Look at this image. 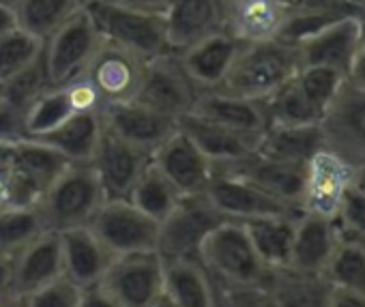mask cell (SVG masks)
I'll return each mask as SVG.
<instances>
[{"label":"cell","mask_w":365,"mask_h":307,"mask_svg":"<svg viewBox=\"0 0 365 307\" xmlns=\"http://www.w3.org/2000/svg\"><path fill=\"white\" fill-rule=\"evenodd\" d=\"M301 69L297 48L282 39L241 46L230 71L220 88L243 99L264 101L279 86L290 82Z\"/></svg>","instance_id":"cell-1"},{"label":"cell","mask_w":365,"mask_h":307,"mask_svg":"<svg viewBox=\"0 0 365 307\" xmlns=\"http://www.w3.org/2000/svg\"><path fill=\"white\" fill-rule=\"evenodd\" d=\"M198 260L217 286H264L269 275L245 226L232 219L222 222L207 234Z\"/></svg>","instance_id":"cell-2"},{"label":"cell","mask_w":365,"mask_h":307,"mask_svg":"<svg viewBox=\"0 0 365 307\" xmlns=\"http://www.w3.org/2000/svg\"><path fill=\"white\" fill-rule=\"evenodd\" d=\"M106 202V192L91 164H69L39 198L48 230L84 228Z\"/></svg>","instance_id":"cell-3"},{"label":"cell","mask_w":365,"mask_h":307,"mask_svg":"<svg viewBox=\"0 0 365 307\" xmlns=\"http://www.w3.org/2000/svg\"><path fill=\"white\" fill-rule=\"evenodd\" d=\"M84 9L91 14L101 39L106 41L127 48L146 61L174 52L170 48L161 14H148V11L120 7V5L108 3V0H97V3Z\"/></svg>","instance_id":"cell-4"},{"label":"cell","mask_w":365,"mask_h":307,"mask_svg":"<svg viewBox=\"0 0 365 307\" xmlns=\"http://www.w3.org/2000/svg\"><path fill=\"white\" fill-rule=\"evenodd\" d=\"M322 148L359 170L365 166V86L344 82L320 118Z\"/></svg>","instance_id":"cell-5"},{"label":"cell","mask_w":365,"mask_h":307,"mask_svg":"<svg viewBox=\"0 0 365 307\" xmlns=\"http://www.w3.org/2000/svg\"><path fill=\"white\" fill-rule=\"evenodd\" d=\"M226 217L205 194L182 196L165 219L159 222L157 254L163 260H198V249L207 234Z\"/></svg>","instance_id":"cell-6"},{"label":"cell","mask_w":365,"mask_h":307,"mask_svg":"<svg viewBox=\"0 0 365 307\" xmlns=\"http://www.w3.org/2000/svg\"><path fill=\"white\" fill-rule=\"evenodd\" d=\"M99 43L101 35L91 14L78 9L43 41V61L50 84L61 86L82 76Z\"/></svg>","instance_id":"cell-7"},{"label":"cell","mask_w":365,"mask_h":307,"mask_svg":"<svg viewBox=\"0 0 365 307\" xmlns=\"http://www.w3.org/2000/svg\"><path fill=\"white\" fill-rule=\"evenodd\" d=\"M146 71V58L101 39L82 78L93 86L101 105L135 101Z\"/></svg>","instance_id":"cell-8"},{"label":"cell","mask_w":365,"mask_h":307,"mask_svg":"<svg viewBox=\"0 0 365 307\" xmlns=\"http://www.w3.org/2000/svg\"><path fill=\"white\" fill-rule=\"evenodd\" d=\"M88 230L114 256L135 254V251H157L159 222L142 213L127 198L125 200L106 198V202L88 222Z\"/></svg>","instance_id":"cell-9"},{"label":"cell","mask_w":365,"mask_h":307,"mask_svg":"<svg viewBox=\"0 0 365 307\" xmlns=\"http://www.w3.org/2000/svg\"><path fill=\"white\" fill-rule=\"evenodd\" d=\"M198 95L200 90L182 69L178 54L168 52L146 61L142 88L135 101L148 105L150 110L163 116L178 120L194 110Z\"/></svg>","instance_id":"cell-10"},{"label":"cell","mask_w":365,"mask_h":307,"mask_svg":"<svg viewBox=\"0 0 365 307\" xmlns=\"http://www.w3.org/2000/svg\"><path fill=\"white\" fill-rule=\"evenodd\" d=\"M99 286L120 307H148L163 292V258L157 251L114 256Z\"/></svg>","instance_id":"cell-11"},{"label":"cell","mask_w":365,"mask_h":307,"mask_svg":"<svg viewBox=\"0 0 365 307\" xmlns=\"http://www.w3.org/2000/svg\"><path fill=\"white\" fill-rule=\"evenodd\" d=\"M205 196L226 219L232 222H250L260 217H299L303 213L299 207L282 202L258 185L235 175H213Z\"/></svg>","instance_id":"cell-12"},{"label":"cell","mask_w":365,"mask_h":307,"mask_svg":"<svg viewBox=\"0 0 365 307\" xmlns=\"http://www.w3.org/2000/svg\"><path fill=\"white\" fill-rule=\"evenodd\" d=\"M365 33L363 14H350L294 43L301 67H329L348 73L356 46Z\"/></svg>","instance_id":"cell-13"},{"label":"cell","mask_w":365,"mask_h":307,"mask_svg":"<svg viewBox=\"0 0 365 307\" xmlns=\"http://www.w3.org/2000/svg\"><path fill=\"white\" fill-rule=\"evenodd\" d=\"M150 160L182 196L205 194L213 179L211 160L178 127L153 150Z\"/></svg>","instance_id":"cell-14"},{"label":"cell","mask_w":365,"mask_h":307,"mask_svg":"<svg viewBox=\"0 0 365 307\" xmlns=\"http://www.w3.org/2000/svg\"><path fill=\"white\" fill-rule=\"evenodd\" d=\"M235 175L241 177L267 194L279 198L282 202H288L292 207H299L303 211V196H305V183H307V164H288V162H275L267 160L254 150L252 155L215 166L213 175Z\"/></svg>","instance_id":"cell-15"},{"label":"cell","mask_w":365,"mask_h":307,"mask_svg":"<svg viewBox=\"0 0 365 307\" xmlns=\"http://www.w3.org/2000/svg\"><path fill=\"white\" fill-rule=\"evenodd\" d=\"M99 116L103 129L112 135L120 137L123 142L150 152L176 131L178 120L163 116L140 101H125V103H110L99 108Z\"/></svg>","instance_id":"cell-16"},{"label":"cell","mask_w":365,"mask_h":307,"mask_svg":"<svg viewBox=\"0 0 365 307\" xmlns=\"http://www.w3.org/2000/svg\"><path fill=\"white\" fill-rule=\"evenodd\" d=\"M150 162V152L135 148L103 129L91 166L110 200H125Z\"/></svg>","instance_id":"cell-17"},{"label":"cell","mask_w":365,"mask_h":307,"mask_svg":"<svg viewBox=\"0 0 365 307\" xmlns=\"http://www.w3.org/2000/svg\"><path fill=\"white\" fill-rule=\"evenodd\" d=\"M58 277H63L61 232H43L11 258V292L22 303Z\"/></svg>","instance_id":"cell-18"},{"label":"cell","mask_w":365,"mask_h":307,"mask_svg":"<svg viewBox=\"0 0 365 307\" xmlns=\"http://www.w3.org/2000/svg\"><path fill=\"white\" fill-rule=\"evenodd\" d=\"M224 5L226 0H168L161 16L170 48L180 52L224 31Z\"/></svg>","instance_id":"cell-19"},{"label":"cell","mask_w":365,"mask_h":307,"mask_svg":"<svg viewBox=\"0 0 365 307\" xmlns=\"http://www.w3.org/2000/svg\"><path fill=\"white\" fill-rule=\"evenodd\" d=\"M241 46L243 43H239L232 35H228L226 31H220L176 54H178L182 69L190 76V80L202 93V90H215L222 86Z\"/></svg>","instance_id":"cell-20"},{"label":"cell","mask_w":365,"mask_h":307,"mask_svg":"<svg viewBox=\"0 0 365 307\" xmlns=\"http://www.w3.org/2000/svg\"><path fill=\"white\" fill-rule=\"evenodd\" d=\"M178 129L192 137V142L211 160L213 168L252 155L262 135V133L252 135V133L235 131L230 127L202 118L194 112L178 118Z\"/></svg>","instance_id":"cell-21"},{"label":"cell","mask_w":365,"mask_h":307,"mask_svg":"<svg viewBox=\"0 0 365 307\" xmlns=\"http://www.w3.org/2000/svg\"><path fill=\"white\" fill-rule=\"evenodd\" d=\"M286 18L277 0H226L224 5V31L243 46L277 39Z\"/></svg>","instance_id":"cell-22"},{"label":"cell","mask_w":365,"mask_h":307,"mask_svg":"<svg viewBox=\"0 0 365 307\" xmlns=\"http://www.w3.org/2000/svg\"><path fill=\"white\" fill-rule=\"evenodd\" d=\"M339 236L341 234L333 217L303 211L294 222V239H292V254L288 266L324 273L339 243Z\"/></svg>","instance_id":"cell-23"},{"label":"cell","mask_w":365,"mask_h":307,"mask_svg":"<svg viewBox=\"0 0 365 307\" xmlns=\"http://www.w3.org/2000/svg\"><path fill=\"white\" fill-rule=\"evenodd\" d=\"M354 168L346 166L341 160L331 155L329 150H320L307 164V183L303 196V211L335 217L337 204L348 185H352Z\"/></svg>","instance_id":"cell-24"},{"label":"cell","mask_w":365,"mask_h":307,"mask_svg":"<svg viewBox=\"0 0 365 307\" xmlns=\"http://www.w3.org/2000/svg\"><path fill=\"white\" fill-rule=\"evenodd\" d=\"M61 247L63 275L80 288L97 286L114 260V254L88 230V226L61 232Z\"/></svg>","instance_id":"cell-25"},{"label":"cell","mask_w":365,"mask_h":307,"mask_svg":"<svg viewBox=\"0 0 365 307\" xmlns=\"http://www.w3.org/2000/svg\"><path fill=\"white\" fill-rule=\"evenodd\" d=\"M264 288L277 307H331L333 283L324 273L294 266L271 269Z\"/></svg>","instance_id":"cell-26"},{"label":"cell","mask_w":365,"mask_h":307,"mask_svg":"<svg viewBox=\"0 0 365 307\" xmlns=\"http://www.w3.org/2000/svg\"><path fill=\"white\" fill-rule=\"evenodd\" d=\"M192 112L224 127H230L235 131L252 135H260L269 127L262 101L243 99L222 90H202Z\"/></svg>","instance_id":"cell-27"},{"label":"cell","mask_w":365,"mask_h":307,"mask_svg":"<svg viewBox=\"0 0 365 307\" xmlns=\"http://www.w3.org/2000/svg\"><path fill=\"white\" fill-rule=\"evenodd\" d=\"M163 292L178 307H220V290L200 260H163Z\"/></svg>","instance_id":"cell-28"},{"label":"cell","mask_w":365,"mask_h":307,"mask_svg":"<svg viewBox=\"0 0 365 307\" xmlns=\"http://www.w3.org/2000/svg\"><path fill=\"white\" fill-rule=\"evenodd\" d=\"M322 150V133L318 125H269L256 146L267 160L288 164H309Z\"/></svg>","instance_id":"cell-29"},{"label":"cell","mask_w":365,"mask_h":307,"mask_svg":"<svg viewBox=\"0 0 365 307\" xmlns=\"http://www.w3.org/2000/svg\"><path fill=\"white\" fill-rule=\"evenodd\" d=\"M9 160L18 175L39 194V198L69 166L58 150L31 135L9 142Z\"/></svg>","instance_id":"cell-30"},{"label":"cell","mask_w":365,"mask_h":307,"mask_svg":"<svg viewBox=\"0 0 365 307\" xmlns=\"http://www.w3.org/2000/svg\"><path fill=\"white\" fill-rule=\"evenodd\" d=\"M101 133H103V123L99 110H91V112H76L56 129H52L46 135H39L37 140L58 150L69 164H91L97 144L101 140Z\"/></svg>","instance_id":"cell-31"},{"label":"cell","mask_w":365,"mask_h":307,"mask_svg":"<svg viewBox=\"0 0 365 307\" xmlns=\"http://www.w3.org/2000/svg\"><path fill=\"white\" fill-rule=\"evenodd\" d=\"M294 222L297 217H260L241 222L252 239L258 258L269 271L290 264Z\"/></svg>","instance_id":"cell-32"},{"label":"cell","mask_w":365,"mask_h":307,"mask_svg":"<svg viewBox=\"0 0 365 307\" xmlns=\"http://www.w3.org/2000/svg\"><path fill=\"white\" fill-rule=\"evenodd\" d=\"M76 112H80V108L76 103L71 82L52 86L46 93H41L26 108V112H24L26 135H31V137L46 135L52 129H56L61 123H65L69 116H73Z\"/></svg>","instance_id":"cell-33"},{"label":"cell","mask_w":365,"mask_h":307,"mask_svg":"<svg viewBox=\"0 0 365 307\" xmlns=\"http://www.w3.org/2000/svg\"><path fill=\"white\" fill-rule=\"evenodd\" d=\"M43 232H48V226L39 202L3 209L0 211V258L11 260Z\"/></svg>","instance_id":"cell-34"},{"label":"cell","mask_w":365,"mask_h":307,"mask_svg":"<svg viewBox=\"0 0 365 307\" xmlns=\"http://www.w3.org/2000/svg\"><path fill=\"white\" fill-rule=\"evenodd\" d=\"M180 198H182V194L153 164V160L142 170V175L138 177V181L133 183V187L127 196V200L131 204H135L142 213H146L155 222L165 219L170 215V211L178 204Z\"/></svg>","instance_id":"cell-35"},{"label":"cell","mask_w":365,"mask_h":307,"mask_svg":"<svg viewBox=\"0 0 365 307\" xmlns=\"http://www.w3.org/2000/svg\"><path fill=\"white\" fill-rule=\"evenodd\" d=\"M80 7L78 0H18L14 7L16 26L46 41Z\"/></svg>","instance_id":"cell-36"},{"label":"cell","mask_w":365,"mask_h":307,"mask_svg":"<svg viewBox=\"0 0 365 307\" xmlns=\"http://www.w3.org/2000/svg\"><path fill=\"white\" fill-rule=\"evenodd\" d=\"M262 103L269 125H318L322 118V110L305 95L297 82V76L269 95Z\"/></svg>","instance_id":"cell-37"},{"label":"cell","mask_w":365,"mask_h":307,"mask_svg":"<svg viewBox=\"0 0 365 307\" xmlns=\"http://www.w3.org/2000/svg\"><path fill=\"white\" fill-rule=\"evenodd\" d=\"M324 275L335 288L365 294V241L341 234Z\"/></svg>","instance_id":"cell-38"},{"label":"cell","mask_w":365,"mask_h":307,"mask_svg":"<svg viewBox=\"0 0 365 307\" xmlns=\"http://www.w3.org/2000/svg\"><path fill=\"white\" fill-rule=\"evenodd\" d=\"M43 54V41L14 26L0 35V84L29 69Z\"/></svg>","instance_id":"cell-39"},{"label":"cell","mask_w":365,"mask_h":307,"mask_svg":"<svg viewBox=\"0 0 365 307\" xmlns=\"http://www.w3.org/2000/svg\"><path fill=\"white\" fill-rule=\"evenodd\" d=\"M48 88H52V84H50L46 61L41 54V58L35 61L29 69H24L22 73H18L9 82L0 84V97H3L5 101H9L11 105L20 108L22 112H26V108Z\"/></svg>","instance_id":"cell-40"},{"label":"cell","mask_w":365,"mask_h":307,"mask_svg":"<svg viewBox=\"0 0 365 307\" xmlns=\"http://www.w3.org/2000/svg\"><path fill=\"white\" fill-rule=\"evenodd\" d=\"M35 202H39V194L14 168L9 160V142H0V211Z\"/></svg>","instance_id":"cell-41"},{"label":"cell","mask_w":365,"mask_h":307,"mask_svg":"<svg viewBox=\"0 0 365 307\" xmlns=\"http://www.w3.org/2000/svg\"><path fill=\"white\" fill-rule=\"evenodd\" d=\"M297 82L324 114V110L331 105L337 90L346 82V76L329 67H301L297 73Z\"/></svg>","instance_id":"cell-42"},{"label":"cell","mask_w":365,"mask_h":307,"mask_svg":"<svg viewBox=\"0 0 365 307\" xmlns=\"http://www.w3.org/2000/svg\"><path fill=\"white\" fill-rule=\"evenodd\" d=\"M333 219L344 236L365 241V192L359 189L354 183L348 185Z\"/></svg>","instance_id":"cell-43"},{"label":"cell","mask_w":365,"mask_h":307,"mask_svg":"<svg viewBox=\"0 0 365 307\" xmlns=\"http://www.w3.org/2000/svg\"><path fill=\"white\" fill-rule=\"evenodd\" d=\"M82 288L65 275L24 298V307H78Z\"/></svg>","instance_id":"cell-44"},{"label":"cell","mask_w":365,"mask_h":307,"mask_svg":"<svg viewBox=\"0 0 365 307\" xmlns=\"http://www.w3.org/2000/svg\"><path fill=\"white\" fill-rule=\"evenodd\" d=\"M220 307H277L264 286H217Z\"/></svg>","instance_id":"cell-45"},{"label":"cell","mask_w":365,"mask_h":307,"mask_svg":"<svg viewBox=\"0 0 365 307\" xmlns=\"http://www.w3.org/2000/svg\"><path fill=\"white\" fill-rule=\"evenodd\" d=\"M26 137L24 112L0 97V142H14Z\"/></svg>","instance_id":"cell-46"},{"label":"cell","mask_w":365,"mask_h":307,"mask_svg":"<svg viewBox=\"0 0 365 307\" xmlns=\"http://www.w3.org/2000/svg\"><path fill=\"white\" fill-rule=\"evenodd\" d=\"M78 307H120V305L97 283L91 288H82Z\"/></svg>","instance_id":"cell-47"},{"label":"cell","mask_w":365,"mask_h":307,"mask_svg":"<svg viewBox=\"0 0 365 307\" xmlns=\"http://www.w3.org/2000/svg\"><path fill=\"white\" fill-rule=\"evenodd\" d=\"M346 80L356 84V86H365V33H363V37H361V41L356 46V52L352 56Z\"/></svg>","instance_id":"cell-48"},{"label":"cell","mask_w":365,"mask_h":307,"mask_svg":"<svg viewBox=\"0 0 365 307\" xmlns=\"http://www.w3.org/2000/svg\"><path fill=\"white\" fill-rule=\"evenodd\" d=\"M331 307H365V294L361 292H350L333 286V296H331Z\"/></svg>","instance_id":"cell-49"},{"label":"cell","mask_w":365,"mask_h":307,"mask_svg":"<svg viewBox=\"0 0 365 307\" xmlns=\"http://www.w3.org/2000/svg\"><path fill=\"white\" fill-rule=\"evenodd\" d=\"M108 3L138 9V11H148V14H163L168 0H108Z\"/></svg>","instance_id":"cell-50"},{"label":"cell","mask_w":365,"mask_h":307,"mask_svg":"<svg viewBox=\"0 0 365 307\" xmlns=\"http://www.w3.org/2000/svg\"><path fill=\"white\" fill-rule=\"evenodd\" d=\"M16 26V16H14V9L9 7H3L0 5V35L5 31H11Z\"/></svg>","instance_id":"cell-51"},{"label":"cell","mask_w":365,"mask_h":307,"mask_svg":"<svg viewBox=\"0 0 365 307\" xmlns=\"http://www.w3.org/2000/svg\"><path fill=\"white\" fill-rule=\"evenodd\" d=\"M148 307H178V305H176V303H174L165 292H161V294H159L150 305H148Z\"/></svg>","instance_id":"cell-52"},{"label":"cell","mask_w":365,"mask_h":307,"mask_svg":"<svg viewBox=\"0 0 365 307\" xmlns=\"http://www.w3.org/2000/svg\"><path fill=\"white\" fill-rule=\"evenodd\" d=\"M277 3H279V5L290 14V11H297V9L303 5V0H277Z\"/></svg>","instance_id":"cell-53"},{"label":"cell","mask_w":365,"mask_h":307,"mask_svg":"<svg viewBox=\"0 0 365 307\" xmlns=\"http://www.w3.org/2000/svg\"><path fill=\"white\" fill-rule=\"evenodd\" d=\"M352 183H354L359 189H363V192H365V166H361V168L354 172V179H352Z\"/></svg>","instance_id":"cell-54"},{"label":"cell","mask_w":365,"mask_h":307,"mask_svg":"<svg viewBox=\"0 0 365 307\" xmlns=\"http://www.w3.org/2000/svg\"><path fill=\"white\" fill-rule=\"evenodd\" d=\"M16 3H18V0H0V5H3V7H9V9H14Z\"/></svg>","instance_id":"cell-55"},{"label":"cell","mask_w":365,"mask_h":307,"mask_svg":"<svg viewBox=\"0 0 365 307\" xmlns=\"http://www.w3.org/2000/svg\"><path fill=\"white\" fill-rule=\"evenodd\" d=\"M78 3H80V7H88V5L97 3V0H78Z\"/></svg>","instance_id":"cell-56"}]
</instances>
